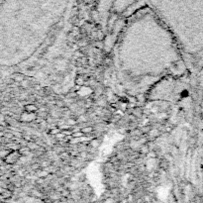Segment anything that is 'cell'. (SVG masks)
Instances as JSON below:
<instances>
[{
	"label": "cell",
	"mask_w": 203,
	"mask_h": 203,
	"mask_svg": "<svg viewBox=\"0 0 203 203\" xmlns=\"http://www.w3.org/2000/svg\"><path fill=\"white\" fill-rule=\"evenodd\" d=\"M35 117H36L35 113H29V112H25V113L22 115V119L24 121H26V122H30V121L34 120Z\"/></svg>",
	"instance_id": "1"
},
{
	"label": "cell",
	"mask_w": 203,
	"mask_h": 203,
	"mask_svg": "<svg viewBox=\"0 0 203 203\" xmlns=\"http://www.w3.org/2000/svg\"><path fill=\"white\" fill-rule=\"evenodd\" d=\"M38 110L37 106H35L34 104H28L25 106V112H29V113H36V111Z\"/></svg>",
	"instance_id": "2"
},
{
	"label": "cell",
	"mask_w": 203,
	"mask_h": 203,
	"mask_svg": "<svg viewBox=\"0 0 203 203\" xmlns=\"http://www.w3.org/2000/svg\"><path fill=\"white\" fill-rule=\"evenodd\" d=\"M93 132V128H92L91 126H87L85 127V128L81 129V133H82L83 135H86V134H90Z\"/></svg>",
	"instance_id": "3"
}]
</instances>
